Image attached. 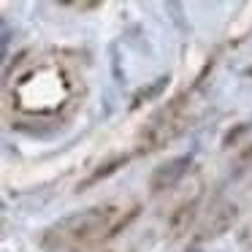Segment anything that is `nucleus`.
<instances>
[{
    "mask_svg": "<svg viewBox=\"0 0 252 252\" xmlns=\"http://www.w3.org/2000/svg\"><path fill=\"white\" fill-rule=\"evenodd\" d=\"M187 165H190V155H182V158L171 160L168 165H163V168L155 171V176H152V187H155V190L171 187L174 182H179V179H182V174L187 171Z\"/></svg>",
    "mask_w": 252,
    "mask_h": 252,
    "instance_id": "obj_1",
    "label": "nucleus"
}]
</instances>
